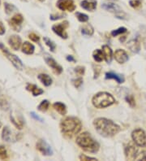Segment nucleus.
I'll return each instance as SVG.
<instances>
[{
	"instance_id": "nucleus-1",
	"label": "nucleus",
	"mask_w": 146,
	"mask_h": 161,
	"mask_svg": "<svg viewBox=\"0 0 146 161\" xmlns=\"http://www.w3.org/2000/svg\"><path fill=\"white\" fill-rule=\"evenodd\" d=\"M93 125L97 133L105 137H110L119 132L120 127L112 120L106 118H97L93 121Z\"/></svg>"
},
{
	"instance_id": "nucleus-2",
	"label": "nucleus",
	"mask_w": 146,
	"mask_h": 161,
	"mask_svg": "<svg viewBox=\"0 0 146 161\" xmlns=\"http://www.w3.org/2000/svg\"><path fill=\"white\" fill-rule=\"evenodd\" d=\"M61 130L65 135L72 137L81 130L82 124L76 117H67L60 124Z\"/></svg>"
},
{
	"instance_id": "nucleus-3",
	"label": "nucleus",
	"mask_w": 146,
	"mask_h": 161,
	"mask_svg": "<svg viewBox=\"0 0 146 161\" xmlns=\"http://www.w3.org/2000/svg\"><path fill=\"white\" fill-rule=\"evenodd\" d=\"M76 143L84 150L91 153L97 152L100 147L98 142H96L87 132L80 133L76 137Z\"/></svg>"
},
{
	"instance_id": "nucleus-4",
	"label": "nucleus",
	"mask_w": 146,
	"mask_h": 161,
	"mask_svg": "<svg viewBox=\"0 0 146 161\" xmlns=\"http://www.w3.org/2000/svg\"><path fill=\"white\" fill-rule=\"evenodd\" d=\"M92 103L97 108H105L115 103V99L110 94L106 92H99L92 98Z\"/></svg>"
},
{
	"instance_id": "nucleus-5",
	"label": "nucleus",
	"mask_w": 146,
	"mask_h": 161,
	"mask_svg": "<svg viewBox=\"0 0 146 161\" xmlns=\"http://www.w3.org/2000/svg\"><path fill=\"white\" fill-rule=\"evenodd\" d=\"M0 49L2 50V51L4 53L5 56L8 59L9 61H11V64L14 65L15 69H17L18 70H23V69H24L23 63H22L21 60L18 58L17 56H15L14 54L11 53L10 51H8V50L6 49L4 46L1 44V43H0Z\"/></svg>"
},
{
	"instance_id": "nucleus-6",
	"label": "nucleus",
	"mask_w": 146,
	"mask_h": 161,
	"mask_svg": "<svg viewBox=\"0 0 146 161\" xmlns=\"http://www.w3.org/2000/svg\"><path fill=\"white\" fill-rule=\"evenodd\" d=\"M131 137L135 142L138 146H146V134L144 131L141 129H135L132 133Z\"/></svg>"
},
{
	"instance_id": "nucleus-7",
	"label": "nucleus",
	"mask_w": 146,
	"mask_h": 161,
	"mask_svg": "<svg viewBox=\"0 0 146 161\" xmlns=\"http://www.w3.org/2000/svg\"><path fill=\"white\" fill-rule=\"evenodd\" d=\"M36 149L42 153L44 155H53V150H52L51 146H49L47 142L41 139L39 140L38 142H36Z\"/></svg>"
},
{
	"instance_id": "nucleus-8",
	"label": "nucleus",
	"mask_w": 146,
	"mask_h": 161,
	"mask_svg": "<svg viewBox=\"0 0 146 161\" xmlns=\"http://www.w3.org/2000/svg\"><path fill=\"white\" fill-rule=\"evenodd\" d=\"M67 22L65 21L64 23H60V24H57L53 25L52 30L54 31V34L59 36L62 38L67 39V34L66 33V28L67 27Z\"/></svg>"
},
{
	"instance_id": "nucleus-9",
	"label": "nucleus",
	"mask_w": 146,
	"mask_h": 161,
	"mask_svg": "<svg viewBox=\"0 0 146 161\" xmlns=\"http://www.w3.org/2000/svg\"><path fill=\"white\" fill-rule=\"evenodd\" d=\"M57 7L62 11H75V6L72 0H58Z\"/></svg>"
},
{
	"instance_id": "nucleus-10",
	"label": "nucleus",
	"mask_w": 146,
	"mask_h": 161,
	"mask_svg": "<svg viewBox=\"0 0 146 161\" xmlns=\"http://www.w3.org/2000/svg\"><path fill=\"white\" fill-rule=\"evenodd\" d=\"M45 62L49 65L50 68L52 69V70L54 71V73L55 74H60L62 72V68L58 65V63L56 62L55 60H54L51 57H45Z\"/></svg>"
},
{
	"instance_id": "nucleus-11",
	"label": "nucleus",
	"mask_w": 146,
	"mask_h": 161,
	"mask_svg": "<svg viewBox=\"0 0 146 161\" xmlns=\"http://www.w3.org/2000/svg\"><path fill=\"white\" fill-rule=\"evenodd\" d=\"M138 155V150L132 145H128L125 147V155L127 159L134 160Z\"/></svg>"
},
{
	"instance_id": "nucleus-12",
	"label": "nucleus",
	"mask_w": 146,
	"mask_h": 161,
	"mask_svg": "<svg viewBox=\"0 0 146 161\" xmlns=\"http://www.w3.org/2000/svg\"><path fill=\"white\" fill-rule=\"evenodd\" d=\"M114 59L118 64H124L128 60L129 57L125 51L122 49H118L114 53Z\"/></svg>"
},
{
	"instance_id": "nucleus-13",
	"label": "nucleus",
	"mask_w": 146,
	"mask_h": 161,
	"mask_svg": "<svg viewBox=\"0 0 146 161\" xmlns=\"http://www.w3.org/2000/svg\"><path fill=\"white\" fill-rule=\"evenodd\" d=\"M127 47L131 50V51L134 53H139L140 50V44L139 42V38H135L131 39L127 43Z\"/></svg>"
},
{
	"instance_id": "nucleus-14",
	"label": "nucleus",
	"mask_w": 146,
	"mask_h": 161,
	"mask_svg": "<svg viewBox=\"0 0 146 161\" xmlns=\"http://www.w3.org/2000/svg\"><path fill=\"white\" fill-rule=\"evenodd\" d=\"M82 8L87 11H92L97 8V1L96 0H84L80 3Z\"/></svg>"
},
{
	"instance_id": "nucleus-15",
	"label": "nucleus",
	"mask_w": 146,
	"mask_h": 161,
	"mask_svg": "<svg viewBox=\"0 0 146 161\" xmlns=\"http://www.w3.org/2000/svg\"><path fill=\"white\" fill-rule=\"evenodd\" d=\"M9 45L11 46V47L15 51H17L21 45V39L17 35H12L10 37L8 40Z\"/></svg>"
},
{
	"instance_id": "nucleus-16",
	"label": "nucleus",
	"mask_w": 146,
	"mask_h": 161,
	"mask_svg": "<svg viewBox=\"0 0 146 161\" xmlns=\"http://www.w3.org/2000/svg\"><path fill=\"white\" fill-rule=\"evenodd\" d=\"M102 8L106 10V11H109L110 12H114L117 13L118 11H121L120 7L117 4H114V3H112V2H109V3H104L102 4Z\"/></svg>"
},
{
	"instance_id": "nucleus-17",
	"label": "nucleus",
	"mask_w": 146,
	"mask_h": 161,
	"mask_svg": "<svg viewBox=\"0 0 146 161\" xmlns=\"http://www.w3.org/2000/svg\"><path fill=\"white\" fill-rule=\"evenodd\" d=\"M105 78H106V79H114L118 83H122V82H124L125 81L123 76L117 74V73H112V72L105 73Z\"/></svg>"
},
{
	"instance_id": "nucleus-18",
	"label": "nucleus",
	"mask_w": 146,
	"mask_h": 161,
	"mask_svg": "<svg viewBox=\"0 0 146 161\" xmlns=\"http://www.w3.org/2000/svg\"><path fill=\"white\" fill-rule=\"evenodd\" d=\"M26 89L28 91H31L33 96H38L44 92L41 88H39L36 85H32V84H28V86H26Z\"/></svg>"
},
{
	"instance_id": "nucleus-19",
	"label": "nucleus",
	"mask_w": 146,
	"mask_h": 161,
	"mask_svg": "<svg viewBox=\"0 0 146 161\" xmlns=\"http://www.w3.org/2000/svg\"><path fill=\"white\" fill-rule=\"evenodd\" d=\"M102 52H103L104 58L107 63H110L112 60V50L109 46L104 45L102 47Z\"/></svg>"
},
{
	"instance_id": "nucleus-20",
	"label": "nucleus",
	"mask_w": 146,
	"mask_h": 161,
	"mask_svg": "<svg viewBox=\"0 0 146 161\" xmlns=\"http://www.w3.org/2000/svg\"><path fill=\"white\" fill-rule=\"evenodd\" d=\"M34 46L32 45V44H31L30 42H25L23 43V45H22V51L24 52V54L32 55V54L34 52Z\"/></svg>"
},
{
	"instance_id": "nucleus-21",
	"label": "nucleus",
	"mask_w": 146,
	"mask_h": 161,
	"mask_svg": "<svg viewBox=\"0 0 146 161\" xmlns=\"http://www.w3.org/2000/svg\"><path fill=\"white\" fill-rule=\"evenodd\" d=\"M54 109L58 112V113L60 114V115H65V114L67 113V107L65 106V104H63L62 103H60V102H57V103H54V105H53Z\"/></svg>"
},
{
	"instance_id": "nucleus-22",
	"label": "nucleus",
	"mask_w": 146,
	"mask_h": 161,
	"mask_svg": "<svg viewBox=\"0 0 146 161\" xmlns=\"http://www.w3.org/2000/svg\"><path fill=\"white\" fill-rule=\"evenodd\" d=\"M37 78L44 86H49L52 84V79L47 74H40V75L37 76Z\"/></svg>"
},
{
	"instance_id": "nucleus-23",
	"label": "nucleus",
	"mask_w": 146,
	"mask_h": 161,
	"mask_svg": "<svg viewBox=\"0 0 146 161\" xmlns=\"http://www.w3.org/2000/svg\"><path fill=\"white\" fill-rule=\"evenodd\" d=\"M2 138L6 142H10L11 139V132L8 127H4L2 133Z\"/></svg>"
},
{
	"instance_id": "nucleus-24",
	"label": "nucleus",
	"mask_w": 146,
	"mask_h": 161,
	"mask_svg": "<svg viewBox=\"0 0 146 161\" xmlns=\"http://www.w3.org/2000/svg\"><path fill=\"white\" fill-rule=\"evenodd\" d=\"M92 57H93L95 61H97V62H101L104 58L103 52H102L101 50H96V51H94L93 53H92Z\"/></svg>"
},
{
	"instance_id": "nucleus-25",
	"label": "nucleus",
	"mask_w": 146,
	"mask_h": 161,
	"mask_svg": "<svg viewBox=\"0 0 146 161\" xmlns=\"http://www.w3.org/2000/svg\"><path fill=\"white\" fill-rule=\"evenodd\" d=\"M23 20H24L23 16H22L20 14H16V15H15L12 18H11V23L12 24V25L18 26V25H20V24L23 22Z\"/></svg>"
},
{
	"instance_id": "nucleus-26",
	"label": "nucleus",
	"mask_w": 146,
	"mask_h": 161,
	"mask_svg": "<svg viewBox=\"0 0 146 161\" xmlns=\"http://www.w3.org/2000/svg\"><path fill=\"white\" fill-rule=\"evenodd\" d=\"M81 33L83 35H86V36H92L93 34V29L90 25H87L84 26L81 29Z\"/></svg>"
},
{
	"instance_id": "nucleus-27",
	"label": "nucleus",
	"mask_w": 146,
	"mask_h": 161,
	"mask_svg": "<svg viewBox=\"0 0 146 161\" xmlns=\"http://www.w3.org/2000/svg\"><path fill=\"white\" fill-rule=\"evenodd\" d=\"M49 103L48 100H43L39 106L37 107L39 111H41V112H45V111H47L48 108H49Z\"/></svg>"
},
{
	"instance_id": "nucleus-28",
	"label": "nucleus",
	"mask_w": 146,
	"mask_h": 161,
	"mask_svg": "<svg viewBox=\"0 0 146 161\" xmlns=\"http://www.w3.org/2000/svg\"><path fill=\"white\" fill-rule=\"evenodd\" d=\"M43 40H44L45 43L46 44V46L49 47V48L50 49V51H51L52 52H54V50H55V48H56L55 44H54V43L50 39L48 38H46V37H45V38H43Z\"/></svg>"
},
{
	"instance_id": "nucleus-29",
	"label": "nucleus",
	"mask_w": 146,
	"mask_h": 161,
	"mask_svg": "<svg viewBox=\"0 0 146 161\" xmlns=\"http://www.w3.org/2000/svg\"><path fill=\"white\" fill-rule=\"evenodd\" d=\"M126 32H127V29L125 28V27H120V28L117 29L113 30L111 32V35L113 37H116L118 36V35L122 34H124Z\"/></svg>"
},
{
	"instance_id": "nucleus-30",
	"label": "nucleus",
	"mask_w": 146,
	"mask_h": 161,
	"mask_svg": "<svg viewBox=\"0 0 146 161\" xmlns=\"http://www.w3.org/2000/svg\"><path fill=\"white\" fill-rule=\"evenodd\" d=\"M76 16V17H77L78 20L80 22H87L88 20V16L86 14H83V13H80V12H76L75 14Z\"/></svg>"
},
{
	"instance_id": "nucleus-31",
	"label": "nucleus",
	"mask_w": 146,
	"mask_h": 161,
	"mask_svg": "<svg viewBox=\"0 0 146 161\" xmlns=\"http://www.w3.org/2000/svg\"><path fill=\"white\" fill-rule=\"evenodd\" d=\"M0 159H7V152L3 146H0Z\"/></svg>"
},
{
	"instance_id": "nucleus-32",
	"label": "nucleus",
	"mask_w": 146,
	"mask_h": 161,
	"mask_svg": "<svg viewBox=\"0 0 146 161\" xmlns=\"http://www.w3.org/2000/svg\"><path fill=\"white\" fill-rule=\"evenodd\" d=\"M129 4L130 6L132 7L133 8H137L141 5V1L140 0H131L129 2Z\"/></svg>"
},
{
	"instance_id": "nucleus-33",
	"label": "nucleus",
	"mask_w": 146,
	"mask_h": 161,
	"mask_svg": "<svg viewBox=\"0 0 146 161\" xmlns=\"http://www.w3.org/2000/svg\"><path fill=\"white\" fill-rule=\"evenodd\" d=\"M5 11H6V14H11L14 10L15 9V7L13 5L9 4V3H5Z\"/></svg>"
},
{
	"instance_id": "nucleus-34",
	"label": "nucleus",
	"mask_w": 146,
	"mask_h": 161,
	"mask_svg": "<svg viewBox=\"0 0 146 161\" xmlns=\"http://www.w3.org/2000/svg\"><path fill=\"white\" fill-rule=\"evenodd\" d=\"M84 71H85V69H84V67L83 66H78L75 69V73H76V74H78L79 76L84 75Z\"/></svg>"
},
{
	"instance_id": "nucleus-35",
	"label": "nucleus",
	"mask_w": 146,
	"mask_h": 161,
	"mask_svg": "<svg viewBox=\"0 0 146 161\" xmlns=\"http://www.w3.org/2000/svg\"><path fill=\"white\" fill-rule=\"evenodd\" d=\"M10 118H11V121H12L13 124H14V125H15V126L17 127L18 129H22V127H23V123H22L21 121H20V122H19V120H18V121H17V120H15V119L14 118V117H13L12 116H10Z\"/></svg>"
},
{
	"instance_id": "nucleus-36",
	"label": "nucleus",
	"mask_w": 146,
	"mask_h": 161,
	"mask_svg": "<svg viewBox=\"0 0 146 161\" xmlns=\"http://www.w3.org/2000/svg\"><path fill=\"white\" fill-rule=\"evenodd\" d=\"M73 85L75 86V88H79L80 86L83 84V79L81 78H76V79L73 80Z\"/></svg>"
},
{
	"instance_id": "nucleus-37",
	"label": "nucleus",
	"mask_w": 146,
	"mask_h": 161,
	"mask_svg": "<svg viewBox=\"0 0 146 161\" xmlns=\"http://www.w3.org/2000/svg\"><path fill=\"white\" fill-rule=\"evenodd\" d=\"M126 99V101L130 104L131 107H134L135 105V99H134L133 96L132 95H127V97L125 98Z\"/></svg>"
},
{
	"instance_id": "nucleus-38",
	"label": "nucleus",
	"mask_w": 146,
	"mask_h": 161,
	"mask_svg": "<svg viewBox=\"0 0 146 161\" xmlns=\"http://www.w3.org/2000/svg\"><path fill=\"white\" fill-rule=\"evenodd\" d=\"M135 160H146V151L143 150L140 153H139L135 158Z\"/></svg>"
},
{
	"instance_id": "nucleus-39",
	"label": "nucleus",
	"mask_w": 146,
	"mask_h": 161,
	"mask_svg": "<svg viewBox=\"0 0 146 161\" xmlns=\"http://www.w3.org/2000/svg\"><path fill=\"white\" fill-rule=\"evenodd\" d=\"M115 16L118 19H122V20H126L127 19V15L125 14L122 11H118V12L115 13Z\"/></svg>"
},
{
	"instance_id": "nucleus-40",
	"label": "nucleus",
	"mask_w": 146,
	"mask_h": 161,
	"mask_svg": "<svg viewBox=\"0 0 146 161\" xmlns=\"http://www.w3.org/2000/svg\"><path fill=\"white\" fill-rule=\"evenodd\" d=\"M79 159L80 160H84V161H88V160H97L96 158H93V157H89V156H87V155H79Z\"/></svg>"
},
{
	"instance_id": "nucleus-41",
	"label": "nucleus",
	"mask_w": 146,
	"mask_h": 161,
	"mask_svg": "<svg viewBox=\"0 0 146 161\" xmlns=\"http://www.w3.org/2000/svg\"><path fill=\"white\" fill-rule=\"evenodd\" d=\"M0 107H2V109H7L8 105H7V103L3 98H0Z\"/></svg>"
},
{
	"instance_id": "nucleus-42",
	"label": "nucleus",
	"mask_w": 146,
	"mask_h": 161,
	"mask_svg": "<svg viewBox=\"0 0 146 161\" xmlns=\"http://www.w3.org/2000/svg\"><path fill=\"white\" fill-rule=\"evenodd\" d=\"M28 38H29V39H30V40H32V42H38L39 41V37L37 36V35L36 34H33V33H32V34H30L28 35Z\"/></svg>"
},
{
	"instance_id": "nucleus-43",
	"label": "nucleus",
	"mask_w": 146,
	"mask_h": 161,
	"mask_svg": "<svg viewBox=\"0 0 146 161\" xmlns=\"http://www.w3.org/2000/svg\"><path fill=\"white\" fill-rule=\"evenodd\" d=\"M31 116H32V117H33V118L35 119V120H39V121H41V122H43V119L41 118L40 116H37V115H36V114L35 113V112H31Z\"/></svg>"
},
{
	"instance_id": "nucleus-44",
	"label": "nucleus",
	"mask_w": 146,
	"mask_h": 161,
	"mask_svg": "<svg viewBox=\"0 0 146 161\" xmlns=\"http://www.w3.org/2000/svg\"><path fill=\"white\" fill-rule=\"evenodd\" d=\"M62 17V15H51L50 16V20H58V19H61Z\"/></svg>"
},
{
	"instance_id": "nucleus-45",
	"label": "nucleus",
	"mask_w": 146,
	"mask_h": 161,
	"mask_svg": "<svg viewBox=\"0 0 146 161\" xmlns=\"http://www.w3.org/2000/svg\"><path fill=\"white\" fill-rule=\"evenodd\" d=\"M4 34H5L4 27H3V25H2L0 23V35Z\"/></svg>"
},
{
	"instance_id": "nucleus-46",
	"label": "nucleus",
	"mask_w": 146,
	"mask_h": 161,
	"mask_svg": "<svg viewBox=\"0 0 146 161\" xmlns=\"http://www.w3.org/2000/svg\"><path fill=\"white\" fill-rule=\"evenodd\" d=\"M67 61H70V62H75V59L73 58V56H67Z\"/></svg>"
},
{
	"instance_id": "nucleus-47",
	"label": "nucleus",
	"mask_w": 146,
	"mask_h": 161,
	"mask_svg": "<svg viewBox=\"0 0 146 161\" xmlns=\"http://www.w3.org/2000/svg\"><path fill=\"white\" fill-rule=\"evenodd\" d=\"M40 1H41V2H43V1H44V0H40Z\"/></svg>"
},
{
	"instance_id": "nucleus-48",
	"label": "nucleus",
	"mask_w": 146,
	"mask_h": 161,
	"mask_svg": "<svg viewBox=\"0 0 146 161\" xmlns=\"http://www.w3.org/2000/svg\"><path fill=\"white\" fill-rule=\"evenodd\" d=\"M0 127H1V122H0Z\"/></svg>"
}]
</instances>
